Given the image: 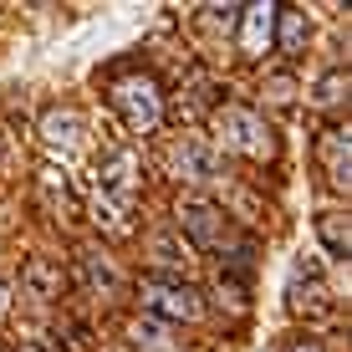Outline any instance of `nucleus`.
Here are the masks:
<instances>
[{"mask_svg":"<svg viewBox=\"0 0 352 352\" xmlns=\"http://www.w3.org/2000/svg\"><path fill=\"white\" fill-rule=\"evenodd\" d=\"M36 133H41V148L52 153V159H77L82 138H87V123H82L77 107H46Z\"/></svg>","mask_w":352,"mask_h":352,"instance_id":"5","label":"nucleus"},{"mask_svg":"<svg viewBox=\"0 0 352 352\" xmlns=\"http://www.w3.org/2000/svg\"><path fill=\"white\" fill-rule=\"evenodd\" d=\"M317 240L327 245V256L347 261V245H352V235H347V214H342V210H322V214H317Z\"/></svg>","mask_w":352,"mask_h":352,"instance_id":"14","label":"nucleus"},{"mask_svg":"<svg viewBox=\"0 0 352 352\" xmlns=\"http://www.w3.org/2000/svg\"><path fill=\"white\" fill-rule=\"evenodd\" d=\"M107 102H113V113L123 118L128 133H153L164 123V92H159V82H153L148 72L118 77L113 87H107Z\"/></svg>","mask_w":352,"mask_h":352,"instance_id":"3","label":"nucleus"},{"mask_svg":"<svg viewBox=\"0 0 352 352\" xmlns=\"http://www.w3.org/2000/svg\"><path fill=\"white\" fill-rule=\"evenodd\" d=\"M6 311H10V281L0 276V317H6Z\"/></svg>","mask_w":352,"mask_h":352,"instance_id":"18","label":"nucleus"},{"mask_svg":"<svg viewBox=\"0 0 352 352\" xmlns=\"http://www.w3.org/2000/svg\"><path fill=\"white\" fill-rule=\"evenodd\" d=\"M77 265H82V281L92 291H102V296H113L118 286H123V276H118V265L102 256V250H77Z\"/></svg>","mask_w":352,"mask_h":352,"instance_id":"13","label":"nucleus"},{"mask_svg":"<svg viewBox=\"0 0 352 352\" xmlns=\"http://www.w3.org/2000/svg\"><path fill=\"white\" fill-rule=\"evenodd\" d=\"M286 296H291V311H296V317H322V311H332V301H327V286H322L317 265H307V261H296Z\"/></svg>","mask_w":352,"mask_h":352,"instance_id":"8","label":"nucleus"},{"mask_svg":"<svg viewBox=\"0 0 352 352\" xmlns=\"http://www.w3.org/2000/svg\"><path fill=\"white\" fill-rule=\"evenodd\" d=\"M286 352H322L317 337H296V342H286Z\"/></svg>","mask_w":352,"mask_h":352,"instance_id":"17","label":"nucleus"},{"mask_svg":"<svg viewBox=\"0 0 352 352\" xmlns=\"http://www.w3.org/2000/svg\"><path fill=\"white\" fill-rule=\"evenodd\" d=\"M168 174H179V179H210L214 174V148L199 138V133H184V138H174L168 143Z\"/></svg>","mask_w":352,"mask_h":352,"instance_id":"7","label":"nucleus"},{"mask_svg":"<svg viewBox=\"0 0 352 352\" xmlns=\"http://www.w3.org/2000/svg\"><path fill=\"white\" fill-rule=\"evenodd\" d=\"M276 36H281V52H286V56H301V52H307V41H311V21H307V10H296V6H276Z\"/></svg>","mask_w":352,"mask_h":352,"instance_id":"12","label":"nucleus"},{"mask_svg":"<svg viewBox=\"0 0 352 352\" xmlns=\"http://www.w3.org/2000/svg\"><path fill=\"white\" fill-rule=\"evenodd\" d=\"M317 153H322V174L332 179L337 189L352 179V138H347V128L342 123H332L322 133V143H317Z\"/></svg>","mask_w":352,"mask_h":352,"instance_id":"10","label":"nucleus"},{"mask_svg":"<svg viewBox=\"0 0 352 352\" xmlns=\"http://www.w3.org/2000/svg\"><path fill=\"white\" fill-rule=\"evenodd\" d=\"M138 301H143V311L159 317V322H194L204 311L199 291H194L184 276H148V281L138 286Z\"/></svg>","mask_w":352,"mask_h":352,"instance_id":"4","label":"nucleus"},{"mask_svg":"<svg viewBox=\"0 0 352 352\" xmlns=\"http://www.w3.org/2000/svg\"><path fill=\"white\" fill-rule=\"evenodd\" d=\"M271 41H276V6H240V52L265 56Z\"/></svg>","mask_w":352,"mask_h":352,"instance_id":"9","label":"nucleus"},{"mask_svg":"<svg viewBox=\"0 0 352 352\" xmlns=\"http://www.w3.org/2000/svg\"><path fill=\"white\" fill-rule=\"evenodd\" d=\"M143 184V164L133 148H107L92 168V220L107 235H128L133 230V199Z\"/></svg>","mask_w":352,"mask_h":352,"instance_id":"1","label":"nucleus"},{"mask_svg":"<svg viewBox=\"0 0 352 352\" xmlns=\"http://www.w3.org/2000/svg\"><path fill=\"white\" fill-rule=\"evenodd\" d=\"M153 261H159L168 276H184L189 261H194V245H189V240H174V235H159V240H153Z\"/></svg>","mask_w":352,"mask_h":352,"instance_id":"15","label":"nucleus"},{"mask_svg":"<svg viewBox=\"0 0 352 352\" xmlns=\"http://www.w3.org/2000/svg\"><path fill=\"white\" fill-rule=\"evenodd\" d=\"M21 286H26V296H36V301H56L62 296V265L46 261V256H31L21 265Z\"/></svg>","mask_w":352,"mask_h":352,"instance_id":"11","label":"nucleus"},{"mask_svg":"<svg viewBox=\"0 0 352 352\" xmlns=\"http://www.w3.org/2000/svg\"><path fill=\"white\" fill-rule=\"evenodd\" d=\"M214 133H220V143L230 153H240V159H276V128L265 123V113L256 107H240V102H225L220 113H214Z\"/></svg>","mask_w":352,"mask_h":352,"instance_id":"2","label":"nucleus"},{"mask_svg":"<svg viewBox=\"0 0 352 352\" xmlns=\"http://www.w3.org/2000/svg\"><path fill=\"white\" fill-rule=\"evenodd\" d=\"M342 87H347L342 72H327V77L317 82V102H322V107H337V102H342Z\"/></svg>","mask_w":352,"mask_h":352,"instance_id":"16","label":"nucleus"},{"mask_svg":"<svg viewBox=\"0 0 352 352\" xmlns=\"http://www.w3.org/2000/svg\"><path fill=\"white\" fill-rule=\"evenodd\" d=\"M179 230L189 235V245H225L230 240V220L220 204H204V199H179Z\"/></svg>","mask_w":352,"mask_h":352,"instance_id":"6","label":"nucleus"}]
</instances>
